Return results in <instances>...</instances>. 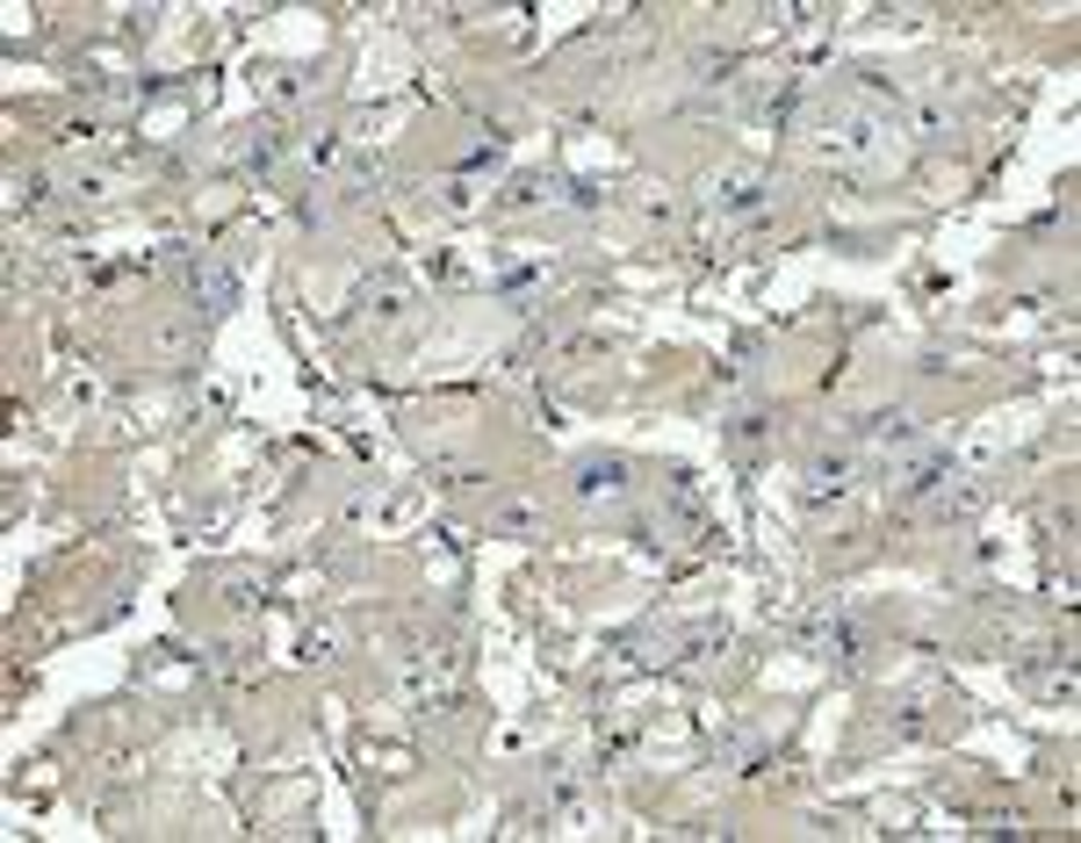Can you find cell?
<instances>
[{
    "mask_svg": "<svg viewBox=\"0 0 1081 843\" xmlns=\"http://www.w3.org/2000/svg\"><path fill=\"white\" fill-rule=\"evenodd\" d=\"M195 282H203V303H209V311H232V303H238V282L217 267V259H195Z\"/></svg>",
    "mask_w": 1081,
    "mask_h": 843,
    "instance_id": "1",
    "label": "cell"
}]
</instances>
